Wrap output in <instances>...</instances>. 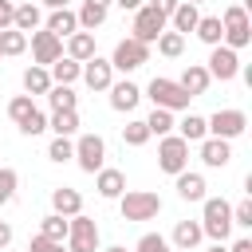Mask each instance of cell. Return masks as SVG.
Here are the masks:
<instances>
[{"instance_id": "obj_3", "label": "cell", "mask_w": 252, "mask_h": 252, "mask_svg": "<svg viewBox=\"0 0 252 252\" xmlns=\"http://www.w3.org/2000/svg\"><path fill=\"white\" fill-rule=\"evenodd\" d=\"M118 209H122V220H154L161 213V197L150 189H130L118 197Z\"/></svg>"}, {"instance_id": "obj_29", "label": "cell", "mask_w": 252, "mask_h": 252, "mask_svg": "<svg viewBox=\"0 0 252 252\" xmlns=\"http://www.w3.org/2000/svg\"><path fill=\"white\" fill-rule=\"evenodd\" d=\"M12 28L16 32H39V8L35 4H16V16H12Z\"/></svg>"}, {"instance_id": "obj_47", "label": "cell", "mask_w": 252, "mask_h": 252, "mask_svg": "<svg viewBox=\"0 0 252 252\" xmlns=\"http://www.w3.org/2000/svg\"><path fill=\"white\" fill-rule=\"evenodd\" d=\"M228 252H252V240H248V236H240V240H236Z\"/></svg>"}, {"instance_id": "obj_5", "label": "cell", "mask_w": 252, "mask_h": 252, "mask_svg": "<svg viewBox=\"0 0 252 252\" xmlns=\"http://www.w3.org/2000/svg\"><path fill=\"white\" fill-rule=\"evenodd\" d=\"M67 252H98V224L91 217H67Z\"/></svg>"}, {"instance_id": "obj_2", "label": "cell", "mask_w": 252, "mask_h": 252, "mask_svg": "<svg viewBox=\"0 0 252 252\" xmlns=\"http://www.w3.org/2000/svg\"><path fill=\"white\" fill-rule=\"evenodd\" d=\"M220 28H224V47H232V51H240V47H248L252 43V24H248V12H244V4H228L224 8V16H220Z\"/></svg>"}, {"instance_id": "obj_37", "label": "cell", "mask_w": 252, "mask_h": 252, "mask_svg": "<svg viewBox=\"0 0 252 252\" xmlns=\"http://www.w3.org/2000/svg\"><path fill=\"white\" fill-rule=\"evenodd\" d=\"M47 158H51V161H59V165H63V161H71V158H75V142H71V138H51Z\"/></svg>"}, {"instance_id": "obj_7", "label": "cell", "mask_w": 252, "mask_h": 252, "mask_svg": "<svg viewBox=\"0 0 252 252\" xmlns=\"http://www.w3.org/2000/svg\"><path fill=\"white\" fill-rule=\"evenodd\" d=\"M158 165L165 169V173H185L189 169V142H181L177 134H165L161 142H158Z\"/></svg>"}, {"instance_id": "obj_52", "label": "cell", "mask_w": 252, "mask_h": 252, "mask_svg": "<svg viewBox=\"0 0 252 252\" xmlns=\"http://www.w3.org/2000/svg\"><path fill=\"white\" fill-rule=\"evenodd\" d=\"M185 4H201V0H185Z\"/></svg>"}, {"instance_id": "obj_48", "label": "cell", "mask_w": 252, "mask_h": 252, "mask_svg": "<svg viewBox=\"0 0 252 252\" xmlns=\"http://www.w3.org/2000/svg\"><path fill=\"white\" fill-rule=\"evenodd\" d=\"M43 4H47L51 12H59V8H67V0H43Z\"/></svg>"}, {"instance_id": "obj_4", "label": "cell", "mask_w": 252, "mask_h": 252, "mask_svg": "<svg viewBox=\"0 0 252 252\" xmlns=\"http://www.w3.org/2000/svg\"><path fill=\"white\" fill-rule=\"evenodd\" d=\"M146 94H150L154 106H161V110H185V106H189V94L181 91V83H177V79H165V75H154L150 87H146Z\"/></svg>"}, {"instance_id": "obj_23", "label": "cell", "mask_w": 252, "mask_h": 252, "mask_svg": "<svg viewBox=\"0 0 252 252\" xmlns=\"http://www.w3.org/2000/svg\"><path fill=\"white\" fill-rule=\"evenodd\" d=\"M91 55H94V35H91V32H75V35H67V59L87 63Z\"/></svg>"}, {"instance_id": "obj_45", "label": "cell", "mask_w": 252, "mask_h": 252, "mask_svg": "<svg viewBox=\"0 0 252 252\" xmlns=\"http://www.w3.org/2000/svg\"><path fill=\"white\" fill-rule=\"evenodd\" d=\"M8 244H12V224H8V220H0V252H4Z\"/></svg>"}, {"instance_id": "obj_25", "label": "cell", "mask_w": 252, "mask_h": 252, "mask_svg": "<svg viewBox=\"0 0 252 252\" xmlns=\"http://www.w3.org/2000/svg\"><path fill=\"white\" fill-rule=\"evenodd\" d=\"M47 130H55V138H71V134H79V110H51Z\"/></svg>"}, {"instance_id": "obj_15", "label": "cell", "mask_w": 252, "mask_h": 252, "mask_svg": "<svg viewBox=\"0 0 252 252\" xmlns=\"http://www.w3.org/2000/svg\"><path fill=\"white\" fill-rule=\"evenodd\" d=\"M94 189H98V197H106V201H118L122 193H126V177H122V169H98L94 173Z\"/></svg>"}, {"instance_id": "obj_1", "label": "cell", "mask_w": 252, "mask_h": 252, "mask_svg": "<svg viewBox=\"0 0 252 252\" xmlns=\"http://www.w3.org/2000/svg\"><path fill=\"white\" fill-rule=\"evenodd\" d=\"M201 205H205L201 232H205V236H213L217 244H224V240H228V232H232V205H228L224 197H205Z\"/></svg>"}, {"instance_id": "obj_13", "label": "cell", "mask_w": 252, "mask_h": 252, "mask_svg": "<svg viewBox=\"0 0 252 252\" xmlns=\"http://www.w3.org/2000/svg\"><path fill=\"white\" fill-rule=\"evenodd\" d=\"M91 91H110V83H114V67H110V59H98V55H91L87 63H83V75H79Z\"/></svg>"}, {"instance_id": "obj_34", "label": "cell", "mask_w": 252, "mask_h": 252, "mask_svg": "<svg viewBox=\"0 0 252 252\" xmlns=\"http://www.w3.org/2000/svg\"><path fill=\"white\" fill-rule=\"evenodd\" d=\"M24 51H28V35L24 32H16V28L0 32V55H24Z\"/></svg>"}, {"instance_id": "obj_51", "label": "cell", "mask_w": 252, "mask_h": 252, "mask_svg": "<svg viewBox=\"0 0 252 252\" xmlns=\"http://www.w3.org/2000/svg\"><path fill=\"white\" fill-rule=\"evenodd\" d=\"M209 252H228V248H220V244H213V248H209Z\"/></svg>"}, {"instance_id": "obj_50", "label": "cell", "mask_w": 252, "mask_h": 252, "mask_svg": "<svg viewBox=\"0 0 252 252\" xmlns=\"http://www.w3.org/2000/svg\"><path fill=\"white\" fill-rule=\"evenodd\" d=\"M106 252H126V248H122V244H110V248H106Z\"/></svg>"}, {"instance_id": "obj_32", "label": "cell", "mask_w": 252, "mask_h": 252, "mask_svg": "<svg viewBox=\"0 0 252 252\" xmlns=\"http://www.w3.org/2000/svg\"><path fill=\"white\" fill-rule=\"evenodd\" d=\"M39 236H47V240L63 244V240H67V217H59V213H47V217L39 220Z\"/></svg>"}, {"instance_id": "obj_8", "label": "cell", "mask_w": 252, "mask_h": 252, "mask_svg": "<svg viewBox=\"0 0 252 252\" xmlns=\"http://www.w3.org/2000/svg\"><path fill=\"white\" fill-rule=\"evenodd\" d=\"M244 126H248V114H244V110H217L213 118H205L209 138H224V142L240 138V134H244Z\"/></svg>"}, {"instance_id": "obj_46", "label": "cell", "mask_w": 252, "mask_h": 252, "mask_svg": "<svg viewBox=\"0 0 252 252\" xmlns=\"http://www.w3.org/2000/svg\"><path fill=\"white\" fill-rule=\"evenodd\" d=\"M110 4H118L122 12H138V8H142V0H110Z\"/></svg>"}, {"instance_id": "obj_16", "label": "cell", "mask_w": 252, "mask_h": 252, "mask_svg": "<svg viewBox=\"0 0 252 252\" xmlns=\"http://www.w3.org/2000/svg\"><path fill=\"white\" fill-rule=\"evenodd\" d=\"M51 213H59V217H79V213H83V197H79V189H71V185L51 189Z\"/></svg>"}, {"instance_id": "obj_22", "label": "cell", "mask_w": 252, "mask_h": 252, "mask_svg": "<svg viewBox=\"0 0 252 252\" xmlns=\"http://www.w3.org/2000/svg\"><path fill=\"white\" fill-rule=\"evenodd\" d=\"M47 32H51L55 39H67V35H75V32H79V20H75V12H71V8H59V12H51V16H47Z\"/></svg>"}, {"instance_id": "obj_26", "label": "cell", "mask_w": 252, "mask_h": 252, "mask_svg": "<svg viewBox=\"0 0 252 252\" xmlns=\"http://www.w3.org/2000/svg\"><path fill=\"white\" fill-rule=\"evenodd\" d=\"M177 197L181 201H205V177L201 173H177Z\"/></svg>"}, {"instance_id": "obj_11", "label": "cell", "mask_w": 252, "mask_h": 252, "mask_svg": "<svg viewBox=\"0 0 252 252\" xmlns=\"http://www.w3.org/2000/svg\"><path fill=\"white\" fill-rule=\"evenodd\" d=\"M209 79H220V83H232L236 75H240V59H236V51L232 47H224V43H217L213 51H209Z\"/></svg>"}, {"instance_id": "obj_6", "label": "cell", "mask_w": 252, "mask_h": 252, "mask_svg": "<svg viewBox=\"0 0 252 252\" xmlns=\"http://www.w3.org/2000/svg\"><path fill=\"white\" fill-rule=\"evenodd\" d=\"M150 63V47L146 43H138L134 35H126V39H118L114 43V55H110V67L114 71H138V67H146Z\"/></svg>"}, {"instance_id": "obj_30", "label": "cell", "mask_w": 252, "mask_h": 252, "mask_svg": "<svg viewBox=\"0 0 252 252\" xmlns=\"http://www.w3.org/2000/svg\"><path fill=\"white\" fill-rule=\"evenodd\" d=\"M24 91H28V94H47V91H51L47 67H35V63H32V67L24 71Z\"/></svg>"}, {"instance_id": "obj_36", "label": "cell", "mask_w": 252, "mask_h": 252, "mask_svg": "<svg viewBox=\"0 0 252 252\" xmlns=\"http://www.w3.org/2000/svg\"><path fill=\"white\" fill-rule=\"evenodd\" d=\"M122 142H126V146H146V142H150V130H146V122H142V118L126 122V126H122Z\"/></svg>"}, {"instance_id": "obj_33", "label": "cell", "mask_w": 252, "mask_h": 252, "mask_svg": "<svg viewBox=\"0 0 252 252\" xmlns=\"http://www.w3.org/2000/svg\"><path fill=\"white\" fill-rule=\"evenodd\" d=\"M47 102H51V110H75V106H79L75 91H71V87H59V83H51V91H47Z\"/></svg>"}, {"instance_id": "obj_49", "label": "cell", "mask_w": 252, "mask_h": 252, "mask_svg": "<svg viewBox=\"0 0 252 252\" xmlns=\"http://www.w3.org/2000/svg\"><path fill=\"white\" fill-rule=\"evenodd\" d=\"M47 252H67V248H63V244H51V248H47Z\"/></svg>"}, {"instance_id": "obj_27", "label": "cell", "mask_w": 252, "mask_h": 252, "mask_svg": "<svg viewBox=\"0 0 252 252\" xmlns=\"http://www.w3.org/2000/svg\"><path fill=\"white\" fill-rule=\"evenodd\" d=\"M193 35H197L201 43H209V47H217V43L224 39V28H220V16H201V20H197V28H193Z\"/></svg>"}, {"instance_id": "obj_28", "label": "cell", "mask_w": 252, "mask_h": 252, "mask_svg": "<svg viewBox=\"0 0 252 252\" xmlns=\"http://www.w3.org/2000/svg\"><path fill=\"white\" fill-rule=\"evenodd\" d=\"M177 138H181V142H205V138H209L205 118H201V114H185V118L177 122Z\"/></svg>"}, {"instance_id": "obj_21", "label": "cell", "mask_w": 252, "mask_h": 252, "mask_svg": "<svg viewBox=\"0 0 252 252\" xmlns=\"http://www.w3.org/2000/svg\"><path fill=\"white\" fill-rule=\"evenodd\" d=\"M197 20H201V8H197V4H185V0H181V4L173 8V16H169V24H173L177 35H189V32L197 28Z\"/></svg>"}, {"instance_id": "obj_18", "label": "cell", "mask_w": 252, "mask_h": 252, "mask_svg": "<svg viewBox=\"0 0 252 252\" xmlns=\"http://www.w3.org/2000/svg\"><path fill=\"white\" fill-rule=\"evenodd\" d=\"M177 83H181V91H185L189 98H197V94H205V91H209V83H213V79H209L205 63H189V67L181 71V79H177Z\"/></svg>"}, {"instance_id": "obj_44", "label": "cell", "mask_w": 252, "mask_h": 252, "mask_svg": "<svg viewBox=\"0 0 252 252\" xmlns=\"http://www.w3.org/2000/svg\"><path fill=\"white\" fill-rule=\"evenodd\" d=\"M177 4H181V0H150V4H146V8H154V12H161V16H165V20H169V16H173V8H177Z\"/></svg>"}, {"instance_id": "obj_24", "label": "cell", "mask_w": 252, "mask_h": 252, "mask_svg": "<svg viewBox=\"0 0 252 252\" xmlns=\"http://www.w3.org/2000/svg\"><path fill=\"white\" fill-rule=\"evenodd\" d=\"M47 75H51V83H59V87H71L79 75H83V63H75V59H55L51 67H47Z\"/></svg>"}, {"instance_id": "obj_10", "label": "cell", "mask_w": 252, "mask_h": 252, "mask_svg": "<svg viewBox=\"0 0 252 252\" xmlns=\"http://www.w3.org/2000/svg\"><path fill=\"white\" fill-rule=\"evenodd\" d=\"M165 24H169V20H165L161 12H154V8H146V4H142V8L134 12V39H138V43H146V47H150V43H158V35L165 32Z\"/></svg>"}, {"instance_id": "obj_39", "label": "cell", "mask_w": 252, "mask_h": 252, "mask_svg": "<svg viewBox=\"0 0 252 252\" xmlns=\"http://www.w3.org/2000/svg\"><path fill=\"white\" fill-rule=\"evenodd\" d=\"M32 110H35V102H32V94H16V98L8 102V114H12V122H16V126H20V122H24V118H28Z\"/></svg>"}, {"instance_id": "obj_35", "label": "cell", "mask_w": 252, "mask_h": 252, "mask_svg": "<svg viewBox=\"0 0 252 252\" xmlns=\"http://www.w3.org/2000/svg\"><path fill=\"white\" fill-rule=\"evenodd\" d=\"M158 51H161L165 59H177V55L185 51V35H177V32H161V35H158Z\"/></svg>"}, {"instance_id": "obj_40", "label": "cell", "mask_w": 252, "mask_h": 252, "mask_svg": "<svg viewBox=\"0 0 252 252\" xmlns=\"http://www.w3.org/2000/svg\"><path fill=\"white\" fill-rule=\"evenodd\" d=\"M134 252H173V244L161 236V232H146L142 240H138V248Z\"/></svg>"}, {"instance_id": "obj_31", "label": "cell", "mask_w": 252, "mask_h": 252, "mask_svg": "<svg viewBox=\"0 0 252 252\" xmlns=\"http://www.w3.org/2000/svg\"><path fill=\"white\" fill-rule=\"evenodd\" d=\"M142 122H146L150 138H154V134H158V138H165V134L177 126V122H173V110H161V106H154V114H150V118H142Z\"/></svg>"}, {"instance_id": "obj_9", "label": "cell", "mask_w": 252, "mask_h": 252, "mask_svg": "<svg viewBox=\"0 0 252 252\" xmlns=\"http://www.w3.org/2000/svg\"><path fill=\"white\" fill-rule=\"evenodd\" d=\"M102 158H106V142L98 134H79L75 142V161L83 173H98L102 169Z\"/></svg>"}, {"instance_id": "obj_17", "label": "cell", "mask_w": 252, "mask_h": 252, "mask_svg": "<svg viewBox=\"0 0 252 252\" xmlns=\"http://www.w3.org/2000/svg\"><path fill=\"white\" fill-rule=\"evenodd\" d=\"M201 240H205V232H201V220H177V224H173V236H169V244H173V248H181V252H193Z\"/></svg>"}, {"instance_id": "obj_20", "label": "cell", "mask_w": 252, "mask_h": 252, "mask_svg": "<svg viewBox=\"0 0 252 252\" xmlns=\"http://www.w3.org/2000/svg\"><path fill=\"white\" fill-rule=\"evenodd\" d=\"M138 98H142V91H138L130 79H126V83H110V106H114V110L126 114V110L138 106Z\"/></svg>"}, {"instance_id": "obj_41", "label": "cell", "mask_w": 252, "mask_h": 252, "mask_svg": "<svg viewBox=\"0 0 252 252\" xmlns=\"http://www.w3.org/2000/svg\"><path fill=\"white\" fill-rule=\"evenodd\" d=\"M20 130H24L28 138H35V134H43V130H47V114H43V110H32V114H28L24 122H20Z\"/></svg>"}, {"instance_id": "obj_43", "label": "cell", "mask_w": 252, "mask_h": 252, "mask_svg": "<svg viewBox=\"0 0 252 252\" xmlns=\"http://www.w3.org/2000/svg\"><path fill=\"white\" fill-rule=\"evenodd\" d=\"M12 16H16V4L12 0H0V32L12 28Z\"/></svg>"}, {"instance_id": "obj_19", "label": "cell", "mask_w": 252, "mask_h": 252, "mask_svg": "<svg viewBox=\"0 0 252 252\" xmlns=\"http://www.w3.org/2000/svg\"><path fill=\"white\" fill-rule=\"evenodd\" d=\"M106 12H110V0H83V8L75 12L79 32H94V28L106 20Z\"/></svg>"}, {"instance_id": "obj_12", "label": "cell", "mask_w": 252, "mask_h": 252, "mask_svg": "<svg viewBox=\"0 0 252 252\" xmlns=\"http://www.w3.org/2000/svg\"><path fill=\"white\" fill-rule=\"evenodd\" d=\"M32 55H35V67H51L63 55V39H55L47 28L43 32H32Z\"/></svg>"}, {"instance_id": "obj_38", "label": "cell", "mask_w": 252, "mask_h": 252, "mask_svg": "<svg viewBox=\"0 0 252 252\" xmlns=\"http://www.w3.org/2000/svg\"><path fill=\"white\" fill-rule=\"evenodd\" d=\"M16 185H20V173L8 169V165H0V205H8L16 197Z\"/></svg>"}, {"instance_id": "obj_14", "label": "cell", "mask_w": 252, "mask_h": 252, "mask_svg": "<svg viewBox=\"0 0 252 252\" xmlns=\"http://www.w3.org/2000/svg\"><path fill=\"white\" fill-rule=\"evenodd\" d=\"M201 161H205L209 169H224V165L232 161V146H228L224 138H205V142H201Z\"/></svg>"}, {"instance_id": "obj_42", "label": "cell", "mask_w": 252, "mask_h": 252, "mask_svg": "<svg viewBox=\"0 0 252 252\" xmlns=\"http://www.w3.org/2000/svg\"><path fill=\"white\" fill-rule=\"evenodd\" d=\"M232 224H240V228H252V201H240V205H232Z\"/></svg>"}]
</instances>
